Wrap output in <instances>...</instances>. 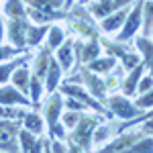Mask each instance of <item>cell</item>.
I'll list each match as a JSON object with an SVG mask.
<instances>
[{
    "instance_id": "9c48e42d",
    "label": "cell",
    "mask_w": 153,
    "mask_h": 153,
    "mask_svg": "<svg viewBox=\"0 0 153 153\" xmlns=\"http://www.w3.org/2000/svg\"><path fill=\"white\" fill-rule=\"evenodd\" d=\"M10 82L16 90H21L23 94H29V82H31V71L27 68V63H21L19 68H14L10 74Z\"/></svg>"
},
{
    "instance_id": "e575fe53",
    "label": "cell",
    "mask_w": 153,
    "mask_h": 153,
    "mask_svg": "<svg viewBox=\"0 0 153 153\" xmlns=\"http://www.w3.org/2000/svg\"><path fill=\"white\" fill-rule=\"evenodd\" d=\"M49 151H68V147H65V145H61L59 141H53V145L49 147Z\"/></svg>"
},
{
    "instance_id": "7c38bea8",
    "label": "cell",
    "mask_w": 153,
    "mask_h": 153,
    "mask_svg": "<svg viewBox=\"0 0 153 153\" xmlns=\"http://www.w3.org/2000/svg\"><path fill=\"white\" fill-rule=\"evenodd\" d=\"M45 78H47V80H45V88H47V92L51 94V92L59 86V78H61V68H59L57 59H49Z\"/></svg>"
},
{
    "instance_id": "8d00e7d4",
    "label": "cell",
    "mask_w": 153,
    "mask_h": 153,
    "mask_svg": "<svg viewBox=\"0 0 153 153\" xmlns=\"http://www.w3.org/2000/svg\"><path fill=\"white\" fill-rule=\"evenodd\" d=\"M0 2H2V0H0Z\"/></svg>"
},
{
    "instance_id": "7a4b0ae2",
    "label": "cell",
    "mask_w": 153,
    "mask_h": 153,
    "mask_svg": "<svg viewBox=\"0 0 153 153\" xmlns=\"http://www.w3.org/2000/svg\"><path fill=\"white\" fill-rule=\"evenodd\" d=\"M141 10H143V0H137L135 8H129V12H127V19L123 23V31L118 35V41H129L141 29Z\"/></svg>"
},
{
    "instance_id": "d4e9b609",
    "label": "cell",
    "mask_w": 153,
    "mask_h": 153,
    "mask_svg": "<svg viewBox=\"0 0 153 153\" xmlns=\"http://www.w3.org/2000/svg\"><path fill=\"white\" fill-rule=\"evenodd\" d=\"M90 10H92V14L96 19H102L108 12H112V0H98L96 4L90 6Z\"/></svg>"
},
{
    "instance_id": "8992f818",
    "label": "cell",
    "mask_w": 153,
    "mask_h": 153,
    "mask_svg": "<svg viewBox=\"0 0 153 153\" xmlns=\"http://www.w3.org/2000/svg\"><path fill=\"white\" fill-rule=\"evenodd\" d=\"M61 92H63V94H68V96H71V98H76V100H80V102H84V104L92 106V108L98 110V112H102V106L98 104L90 94H86V90H84V88L76 86L74 82H65L63 86H61Z\"/></svg>"
},
{
    "instance_id": "6da1fadb",
    "label": "cell",
    "mask_w": 153,
    "mask_h": 153,
    "mask_svg": "<svg viewBox=\"0 0 153 153\" xmlns=\"http://www.w3.org/2000/svg\"><path fill=\"white\" fill-rule=\"evenodd\" d=\"M96 127V118L92 117H80L78 125L74 127V135H71V143H76L71 147V151H84V149H90V141H92V133Z\"/></svg>"
},
{
    "instance_id": "cb8c5ba5",
    "label": "cell",
    "mask_w": 153,
    "mask_h": 153,
    "mask_svg": "<svg viewBox=\"0 0 153 153\" xmlns=\"http://www.w3.org/2000/svg\"><path fill=\"white\" fill-rule=\"evenodd\" d=\"M98 53H100V45H98V41H88L82 49V61L84 63H88V61H92V59L98 57Z\"/></svg>"
},
{
    "instance_id": "d6986e66",
    "label": "cell",
    "mask_w": 153,
    "mask_h": 153,
    "mask_svg": "<svg viewBox=\"0 0 153 153\" xmlns=\"http://www.w3.org/2000/svg\"><path fill=\"white\" fill-rule=\"evenodd\" d=\"M135 43H137V47L141 49V53H143V65H145V68H151L153 49H151V41H149V37H137Z\"/></svg>"
},
{
    "instance_id": "52a82bcc",
    "label": "cell",
    "mask_w": 153,
    "mask_h": 153,
    "mask_svg": "<svg viewBox=\"0 0 153 153\" xmlns=\"http://www.w3.org/2000/svg\"><path fill=\"white\" fill-rule=\"evenodd\" d=\"M127 12H129V8L123 6V8H117V10L108 12L106 16H102V31L104 33H114V31H118L123 27V23H125V19H127Z\"/></svg>"
},
{
    "instance_id": "ac0fdd59",
    "label": "cell",
    "mask_w": 153,
    "mask_h": 153,
    "mask_svg": "<svg viewBox=\"0 0 153 153\" xmlns=\"http://www.w3.org/2000/svg\"><path fill=\"white\" fill-rule=\"evenodd\" d=\"M19 139H21V149L23 151H41V143L35 139V135L31 131L23 129L21 135H19Z\"/></svg>"
},
{
    "instance_id": "30bf717a",
    "label": "cell",
    "mask_w": 153,
    "mask_h": 153,
    "mask_svg": "<svg viewBox=\"0 0 153 153\" xmlns=\"http://www.w3.org/2000/svg\"><path fill=\"white\" fill-rule=\"evenodd\" d=\"M82 82H86V86H88V90L92 92V94L96 96V98H100V100H104V96H106V86L104 82L100 80V78H96V74L94 71H90V70H84L82 74Z\"/></svg>"
},
{
    "instance_id": "277c9868",
    "label": "cell",
    "mask_w": 153,
    "mask_h": 153,
    "mask_svg": "<svg viewBox=\"0 0 153 153\" xmlns=\"http://www.w3.org/2000/svg\"><path fill=\"white\" fill-rule=\"evenodd\" d=\"M27 29H29V23L25 21V16L21 19H10L8 21V27H6V33H8V39L14 47L23 49L27 43H25V35H27Z\"/></svg>"
},
{
    "instance_id": "f1b7e54d",
    "label": "cell",
    "mask_w": 153,
    "mask_h": 153,
    "mask_svg": "<svg viewBox=\"0 0 153 153\" xmlns=\"http://www.w3.org/2000/svg\"><path fill=\"white\" fill-rule=\"evenodd\" d=\"M21 51L23 49H19V47H8V45H0V61H6V59H10L14 57V55H21Z\"/></svg>"
},
{
    "instance_id": "f546056e",
    "label": "cell",
    "mask_w": 153,
    "mask_h": 153,
    "mask_svg": "<svg viewBox=\"0 0 153 153\" xmlns=\"http://www.w3.org/2000/svg\"><path fill=\"white\" fill-rule=\"evenodd\" d=\"M151 86H153V80H151V76L147 74V76H141L139 78V82H137V94H141V92H149L151 90Z\"/></svg>"
},
{
    "instance_id": "1f68e13d",
    "label": "cell",
    "mask_w": 153,
    "mask_h": 153,
    "mask_svg": "<svg viewBox=\"0 0 153 153\" xmlns=\"http://www.w3.org/2000/svg\"><path fill=\"white\" fill-rule=\"evenodd\" d=\"M94 137H92V141H96V143H100V141H106V137H108V127H98L96 125L94 127Z\"/></svg>"
},
{
    "instance_id": "2e32d148",
    "label": "cell",
    "mask_w": 153,
    "mask_h": 153,
    "mask_svg": "<svg viewBox=\"0 0 153 153\" xmlns=\"http://www.w3.org/2000/svg\"><path fill=\"white\" fill-rule=\"evenodd\" d=\"M23 125H25V129L31 131L33 135L43 133V118L39 117L37 112H27V114H23Z\"/></svg>"
},
{
    "instance_id": "5bb4252c",
    "label": "cell",
    "mask_w": 153,
    "mask_h": 153,
    "mask_svg": "<svg viewBox=\"0 0 153 153\" xmlns=\"http://www.w3.org/2000/svg\"><path fill=\"white\" fill-rule=\"evenodd\" d=\"M114 65H117L114 55H108V57H104V59L96 57V59H92V61H88V70L94 71V74H106V71L112 70Z\"/></svg>"
},
{
    "instance_id": "603a6c76",
    "label": "cell",
    "mask_w": 153,
    "mask_h": 153,
    "mask_svg": "<svg viewBox=\"0 0 153 153\" xmlns=\"http://www.w3.org/2000/svg\"><path fill=\"white\" fill-rule=\"evenodd\" d=\"M49 49H43L41 53H39V57L35 61V76L41 80V78H45V71H47V65H49Z\"/></svg>"
},
{
    "instance_id": "5b68a950",
    "label": "cell",
    "mask_w": 153,
    "mask_h": 153,
    "mask_svg": "<svg viewBox=\"0 0 153 153\" xmlns=\"http://www.w3.org/2000/svg\"><path fill=\"white\" fill-rule=\"evenodd\" d=\"M16 104L29 106L31 100L21 90H16L14 86H2L0 88V106H16Z\"/></svg>"
},
{
    "instance_id": "d6a6232c",
    "label": "cell",
    "mask_w": 153,
    "mask_h": 153,
    "mask_svg": "<svg viewBox=\"0 0 153 153\" xmlns=\"http://www.w3.org/2000/svg\"><path fill=\"white\" fill-rule=\"evenodd\" d=\"M65 108H70V110H84L86 106H84V102H80V100H76V98H71L65 102Z\"/></svg>"
},
{
    "instance_id": "d590c367",
    "label": "cell",
    "mask_w": 153,
    "mask_h": 153,
    "mask_svg": "<svg viewBox=\"0 0 153 153\" xmlns=\"http://www.w3.org/2000/svg\"><path fill=\"white\" fill-rule=\"evenodd\" d=\"M4 39V21H2V16H0V41Z\"/></svg>"
},
{
    "instance_id": "9a60e30c",
    "label": "cell",
    "mask_w": 153,
    "mask_h": 153,
    "mask_svg": "<svg viewBox=\"0 0 153 153\" xmlns=\"http://www.w3.org/2000/svg\"><path fill=\"white\" fill-rule=\"evenodd\" d=\"M153 0H143V10H141V29L143 37L151 35V25H153Z\"/></svg>"
},
{
    "instance_id": "4dcf8cb0",
    "label": "cell",
    "mask_w": 153,
    "mask_h": 153,
    "mask_svg": "<svg viewBox=\"0 0 153 153\" xmlns=\"http://www.w3.org/2000/svg\"><path fill=\"white\" fill-rule=\"evenodd\" d=\"M120 57H123V63H125L127 70H133V68L139 63V55H137V53H123Z\"/></svg>"
},
{
    "instance_id": "484cf974",
    "label": "cell",
    "mask_w": 153,
    "mask_h": 153,
    "mask_svg": "<svg viewBox=\"0 0 153 153\" xmlns=\"http://www.w3.org/2000/svg\"><path fill=\"white\" fill-rule=\"evenodd\" d=\"M61 120H63V127H68V129H74L76 125H78V120L82 117V110H70L68 108V112L65 114H59Z\"/></svg>"
},
{
    "instance_id": "e0dca14e",
    "label": "cell",
    "mask_w": 153,
    "mask_h": 153,
    "mask_svg": "<svg viewBox=\"0 0 153 153\" xmlns=\"http://www.w3.org/2000/svg\"><path fill=\"white\" fill-rule=\"evenodd\" d=\"M49 27H45V25H37V27H31L29 25V29H27V35H25V43L27 45H39L41 43V39H43V35L47 33Z\"/></svg>"
},
{
    "instance_id": "ba28073f",
    "label": "cell",
    "mask_w": 153,
    "mask_h": 153,
    "mask_svg": "<svg viewBox=\"0 0 153 153\" xmlns=\"http://www.w3.org/2000/svg\"><path fill=\"white\" fill-rule=\"evenodd\" d=\"M61 108H63V102H61V94H57L55 90L51 92L47 100V106H45V118H47V127L51 129L55 123L59 120V114H61Z\"/></svg>"
},
{
    "instance_id": "3957f363",
    "label": "cell",
    "mask_w": 153,
    "mask_h": 153,
    "mask_svg": "<svg viewBox=\"0 0 153 153\" xmlns=\"http://www.w3.org/2000/svg\"><path fill=\"white\" fill-rule=\"evenodd\" d=\"M108 106H110L112 112L120 118H133V117L139 114V108L135 104H131L127 96H118V94L108 96Z\"/></svg>"
},
{
    "instance_id": "7402d4cb",
    "label": "cell",
    "mask_w": 153,
    "mask_h": 153,
    "mask_svg": "<svg viewBox=\"0 0 153 153\" xmlns=\"http://www.w3.org/2000/svg\"><path fill=\"white\" fill-rule=\"evenodd\" d=\"M25 59H14V61H0V84H6L10 80V74L14 71V68H19L21 63H25Z\"/></svg>"
},
{
    "instance_id": "8fae6325",
    "label": "cell",
    "mask_w": 153,
    "mask_h": 153,
    "mask_svg": "<svg viewBox=\"0 0 153 153\" xmlns=\"http://www.w3.org/2000/svg\"><path fill=\"white\" fill-rule=\"evenodd\" d=\"M55 59H57L61 70L70 71V68L74 65V43H71V41H63L57 47V57Z\"/></svg>"
},
{
    "instance_id": "836d02e7",
    "label": "cell",
    "mask_w": 153,
    "mask_h": 153,
    "mask_svg": "<svg viewBox=\"0 0 153 153\" xmlns=\"http://www.w3.org/2000/svg\"><path fill=\"white\" fill-rule=\"evenodd\" d=\"M133 0H112V10H117V8H123V6H129Z\"/></svg>"
},
{
    "instance_id": "83f0119b",
    "label": "cell",
    "mask_w": 153,
    "mask_h": 153,
    "mask_svg": "<svg viewBox=\"0 0 153 153\" xmlns=\"http://www.w3.org/2000/svg\"><path fill=\"white\" fill-rule=\"evenodd\" d=\"M153 104V94H151V90L149 92H141V96L139 98H135V106L137 108H141V110H149Z\"/></svg>"
},
{
    "instance_id": "4fadbf2b",
    "label": "cell",
    "mask_w": 153,
    "mask_h": 153,
    "mask_svg": "<svg viewBox=\"0 0 153 153\" xmlns=\"http://www.w3.org/2000/svg\"><path fill=\"white\" fill-rule=\"evenodd\" d=\"M143 70H145V65H143V63H137V65L131 70V74L127 76V80L123 82V92H125V96L137 94L135 90H137V82H139V78L143 76Z\"/></svg>"
},
{
    "instance_id": "4316f807",
    "label": "cell",
    "mask_w": 153,
    "mask_h": 153,
    "mask_svg": "<svg viewBox=\"0 0 153 153\" xmlns=\"http://www.w3.org/2000/svg\"><path fill=\"white\" fill-rule=\"evenodd\" d=\"M29 94H31V104H37L39 98H41V82L37 76H31V82H29Z\"/></svg>"
},
{
    "instance_id": "44dd1931",
    "label": "cell",
    "mask_w": 153,
    "mask_h": 153,
    "mask_svg": "<svg viewBox=\"0 0 153 153\" xmlns=\"http://www.w3.org/2000/svg\"><path fill=\"white\" fill-rule=\"evenodd\" d=\"M4 12H6L10 19L27 16V10H25L23 0H6V4H4Z\"/></svg>"
},
{
    "instance_id": "ffe728a7",
    "label": "cell",
    "mask_w": 153,
    "mask_h": 153,
    "mask_svg": "<svg viewBox=\"0 0 153 153\" xmlns=\"http://www.w3.org/2000/svg\"><path fill=\"white\" fill-rule=\"evenodd\" d=\"M47 47L49 49H57L61 43H63V37H65V33H63V29L61 27H57V25H53V27H49L47 29Z\"/></svg>"
}]
</instances>
